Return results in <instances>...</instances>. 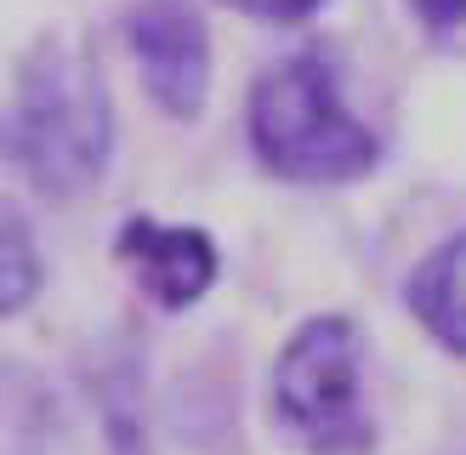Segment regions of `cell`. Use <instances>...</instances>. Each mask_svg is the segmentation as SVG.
Returning <instances> with one entry per match:
<instances>
[{
  "label": "cell",
  "instance_id": "cell-1",
  "mask_svg": "<svg viewBox=\"0 0 466 455\" xmlns=\"http://www.w3.org/2000/svg\"><path fill=\"white\" fill-rule=\"evenodd\" d=\"M0 159L40 199H86L114 166V97L103 63L68 35L35 40L0 103Z\"/></svg>",
  "mask_w": 466,
  "mask_h": 455
},
{
  "label": "cell",
  "instance_id": "cell-2",
  "mask_svg": "<svg viewBox=\"0 0 466 455\" xmlns=\"http://www.w3.org/2000/svg\"><path fill=\"white\" fill-rule=\"evenodd\" d=\"M245 143L273 182L347 188L381 166V131L347 103L330 52H296L256 75L245 97Z\"/></svg>",
  "mask_w": 466,
  "mask_h": 455
},
{
  "label": "cell",
  "instance_id": "cell-3",
  "mask_svg": "<svg viewBox=\"0 0 466 455\" xmlns=\"http://www.w3.org/2000/svg\"><path fill=\"white\" fill-rule=\"evenodd\" d=\"M268 416L301 455H376L370 348L353 313H308L285 336L268 376Z\"/></svg>",
  "mask_w": 466,
  "mask_h": 455
},
{
  "label": "cell",
  "instance_id": "cell-4",
  "mask_svg": "<svg viewBox=\"0 0 466 455\" xmlns=\"http://www.w3.org/2000/svg\"><path fill=\"white\" fill-rule=\"evenodd\" d=\"M126 46L148 103L166 120H199L211 103V29L194 0H137L126 12Z\"/></svg>",
  "mask_w": 466,
  "mask_h": 455
},
{
  "label": "cell",
  "instance_id": "cell-5",
  "mask_svg": "<svg viewBox=\"0 0 466 455\" xmlns=\"http://www.w3.org/2000/svg\"><path fill=\"white\" fill-rule=\"evenodd\" d=\"M114 262L131 273L137 296L159 313H188L222 279V250L199 222H166L137 211L114 228Z\"/></svg>",
  "mask_w": 466,
  "mask_h": 455
},
{
  "label": "cell",
  "instance_id": "cell-6",
  "mask_svg": "<svg viewBox=\"0 0 466 455\" xmlns=\"http://www.w3.org/2000/svg\"><path fill=\"white\" fill-rule=\"evenodd\" d=\"M404 308L450 359H466V228L444 234L410 268Z\"/></svg>",
  "mask_w": 466,
  "mask_h": 455
},
{
  "label": "cell",
  "instance_id": "cell-7",
  "mask_svg": "<svg viewBox=\"0 0 466 455\" xmlns=\"http://www.w3.org/2000/svg\"><path fill=\"white\" fill-rule=\"evenodd\" d=\"M40 285H46L40 234H35L29 211L12 194H0V325L29 308L40 296Z\"/></svg>",
  "mask_w": 466,
  "mask_h": 455
},
{
  "label": "cell",
  "instance_id": "cell-8",
  "mask_svg": "<svg viewBox=\"0 0 466 455\" xmlns=\"http://www.w3.org/2000/svg\"><path fill=\"white\" fill-rule=\"evenodd\" d=\"M222 6L239 12V17H256V23L285 29V23H308L319 6H330V0H222Z\"/></svg>",
  "mask_w": 466,
  "mask_h": 455
},
{
  "label": "cell",
  "instance_id": "cell-9",
  "mask_svg": "<svg viewBox=\"0 0 466 455\" xmlns=\"http://www.w3.org/2000/svg\"><path fill=\"white\" fill-rule=\"evenodd\" d=\"M410 12H415L421 29L444 35V29H461L466 23V0H410Z\"/></svg>",
  "mask_w": 466,
  "mask_h": 455
}]
</instances>
